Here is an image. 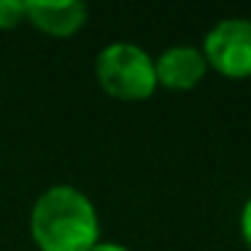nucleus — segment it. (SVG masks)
<instances>
[{"label":"nucleus","mask_w":251,"mask_h":251,"mask_svg":"<svg viewBox=\"0 0 251 251\" xmlns=\"http://www.w3.org/2000/svg\"><path fill=\"white\" fill-rule=\"evenodd\" d=\"M30 238L38 251H92L100 243L98 208L71 184L49 186L33 202Z\"/></svg>","instance_id":"obj_1"},{"label":"nucleus","mask_w":251,"mask_h":251,"mask_svg":"<svg viewBox=\"0 0 251 251\" xmlns=\"http://www.w3.org/2000/svg\"><path fill=\"white\" fill-rule=\"evenodd\" d=\"M95 78L103 92L116 100H146L157 89L154 60L130 41H116L100 49L95 60Z\"/></svg>","instance_id":"obj_2"},{"label":"nucleus","mask_w":251,"mask_h":251,"mask_svg":"<svg viewBox=\"0 0 251 251\" xmlns=\"http://www.w3.org/2000/svg\"><path fill=\"white\" fill-rule=\"evenodd\" d=\"M208 65L229 78L251 76V22L249 19H222L202 44Z\"/></svg>","instance_id":"obj_3"},{"label":"nucleus","mask_w":251,"mask_h":251,"mask_svg":"<svg viewBox=\"0 0 251 251\" xmlns=\"http://www.w3.org/2000/svg\"><path fill=\"white\" fill-rule=\"evenodd\" d=\"M27 22L54 38L76 35L87 25L89 8L81 0H25Z\"/></svg>","instance_id":"obj_4"},{"label":"nucleus","mask_w":251,"mask_h":251,"mask_svg":"<svg viewBox=\"0 0 251 251\" xmlns=\"http://www.w3.org/2000/svg\"><path fill=\"white\" fill-rule=\"evenodd\" d=\"M205 57L200 49L192 46H170L159 54V60H154V73H157V84L168 89H192L197 87L202 76H205Z\"/></svg>","instance_id":"obj_5"},{"label":"nucleus","mask_w":251,"mask_h":251,"mask_svg":"<svg viewBox=\"0 0 251 251\" xmlns=\"http://www.w3.org/2000/svg\"><path fill=\"white\" fill-rule=\"evenodd\" d=\"M27 22L25 0H0V30H14Z\"/></svg>","instance_id":"obj_6"},{"label":"nucleus","mask_w":251,"mask_h":251,"mask_svg":"<svg viewBox=\"0 0 251 251\" xmlns=\"http://www.w3.org/2000/svg\"><path fill=\"white\" fill-rule=\"evenodd\" d=\"M240 232H243L246 243L251 246V197H249V202H246L243 213H240Z\"/></svg>","instance_id":"obj_7"},{"label":"nucleus","mask_w":251,"mask_h":251,"mask_svg":"<svg viewBox=\"0 0 251 251\" xmlns=\"http://www.w3.org/2000/svg\"><path fill=\"white\" fill-rule=\"evenodd\" d=\"M92 251H130L127 246H122V243H111V240H100L98 246H95Z\"/></svg>","instance_id":"obj_8"}]
</instances>
